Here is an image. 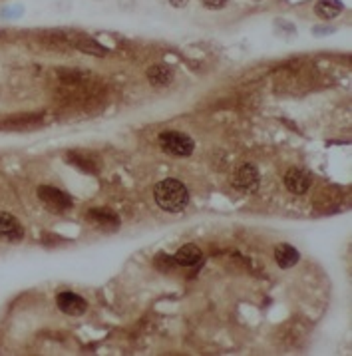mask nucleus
I'll return each mask as SVG.
<instances>
[{"mask_svg":"<svg viewBox=\"0 0 352 356\" xmlns=\"http://www.w3.org/2000/svg\"><path fill=\"white\" fill-rule=\"evenodd\" d=\"M154 200L159 209H163L166 213H182L185 207L189 205V189L179 181L168 177L154 187Z\"/></svg>","mask_w":352,"mask_h":356,"instance_id":"f257e3e1","label":"nucleus"},{"mask_svg":"<svg viewBox=\"0 0 352 356\" xmlns=\"http://www.w3.org/2000/svg\"><path fill=\"white\" fill-rule=\"evenodd\" d=\"M88 221L94 223L96 227L106 229V231H115L120 227V217L108 207H92L88 211Z\"/></svg>","mask_w":352,"mask_h":356,"instance_id":"6e6552de","label":"nucleus"},{"mask_svg":"<svg viewBox=\"0 0 352 356\" xmlns=\"http://www.w3.org/2000/svg\"><path fill=\"white\" fill-rule=\"evenodd\" d=\"M171 2V6H177V8H182V6H185L189 0H169Z\"/></svg>","mask_w":352,"mask_h":356,"instance_id":"2eb2a0df","label":"nucleus"},{"mask_svg":"<svg viewBox=\"0 0 352 356\" xmlns=\"http://www.w3.org/2000/svg\"><path fill=\"white\" fill-rule=\"evenodd\" d=\"M275 261L281 269H291L298 263V251L287 243H281L275 247Z\"/></svg>","mask_w":352,"mask_h":356,"instance_id":"9d476101","label":"nucleus"},{"mask_svg":"<svg viewBox=\"0 0 352 356\" xmlns=\"http://www.w3.org/2000/svg\"><path fill=\"white\" fill-rule=\"evenodd\" d=\"M36 193H38L40 203H42L50 213L64 215L72 209V197L66 191H62V189H58V187L40 186L36 189Z\"/></svg>","mask_w":352,"mask_h":356,"instance_id":"7ed1b4c3","label":"nucleus"},{"mask_svg":"<svg viewBox=\"0 0 352 356\" xmlns=\"http://www.w3.org/2000/svg\"><path fill=\"white\" fill-rule=\"evenodd\" d=\"M159 145L168 156L173 157H187L195 152V142L187 134L175 131V129L159 134Z\"/></svg>","mask_w":352,"mask_h":356,"instance_id":"f03ea898","label":"nucleus"},{"mask_svg":"<svg viewBox=\"0 0 352 356\" xmlns=\"http://www.w3.org/2000/svg\"><path fill=\"white\" fill-rule=\"evenodd\" d=\"M173 259H175L177 267H195L199 261L203 259V251L199 249L195 243H187L173 255Z\"/></svg>","mask_w":352,"mask_h":356,"instance_id":"1a4fd4ad","label":"nucleus"},{"mask_svg":"<svg viewBox=\"0 0 352 356\" xmlns=\"http://www.w3.org/2000/svg\"><path fill=\"white\" fill-rule=\"evenodd\" d=\"M0 239L8 243H20L24 239V227L13 213H0Z\"/></svg>","mask_w":352,"mask_h":356,"instance_id":"423d86ee","label":"nucleus"},{"mask_svg":"<svg viewBox=\"0 0 352 356\" xmlns=\"http://www.w3.org/2000/svg\"><path fill=\"white\" fill-rule=\"evenodd\" d=\"M342 2L340 0H319L314 4V13L319 18H324V20H333L337 18L340 13H342Z\"/></svg>","mask_w":352,"mask_h":356,"instance_id":"f8f14e48","label":"nucleus"},{"mask_svg":"<svg viewBox=\"0 0 352 356\" xmlns=\"http://www.w3.org/2000/svg\"><path fill=\"white\" fill-rule=\"evenodd\" d=\"M147 80L152 82V86H169L173 82V70L169 68L168 64H154L150 70H147Z\"/></svg>","mask_w":352,"mask_h":356,"instance_id":"9b49d317","label":"nucleus"},{"mask_svg":"<svg viewBox=\"0 0 352 356\" xmlns=\"http://www.w3.org/2000/svg\"><path fill=\"white\" fill-rule=\"evenodd\" d=\"M154 265L159 269V271H166V273H169L171 269H175V267H177L175 259H173L171 255H166V253H157L154 259Z\"/></svg>","mask_w":352,"mask_h":356,"instance_id":"ddd939ff","label":"nucleus"},{"mask_svg":"<svg viewBox=\"0 0 352 356\" xmlns=\"http://www.w3.org/2000/svg\"><path fill=\"white\" fill-rule=\"evenodd\" d=\"M231 184H233V187L239 193L253 195V193L259 191V186H261V173H259L257 165H253V163H243L233 173Z\"/></svg>","mask_w":352,"mask_h":356,"instance_id":"20e7f679","label":"nucleus"},{"mask_svg":"<svg viewBox=\"0 0 352 356\" xmlns=\"http://www.w3.org/2000/svg\"><path fill=\"white\" fill-rule=\"evenodd\" d=\"M285 187L293 195H305L310 187V173L298 168L289 170L285 173Z\"/></svg>","mask_w":352,"mask_h":356,"instance_id":"0eeeda50","label":"nucleus"},{"mask_svg":"<svg viewBox=\"0 0 352 356\" xmlns=\"http://www.w3.org/2000/svg\"><path fill=\"white\" fill-rule=\"evenodd\" d=\"M56 307L64 314L70 316H82L88 311V300L72 291H62L56 295Z\"/></svg>","mask_w":352,"mask_h":356,"instance_id":"39448f33","label":"nucleus"},{"mask_svg":"<svg viewBox=\"0 0 352 356\" xmlns=\"http://www.w3.org/2000/svg\"><path fill=\"white\" fill-rule=\"evenodd\" d=\"M201 4L209 10H221L229 4V0H201Z\"/></svg>","mask_w":352,"mask_h":356,"instance_id":"4468645a","label":"nucleus"}]
</instances>
